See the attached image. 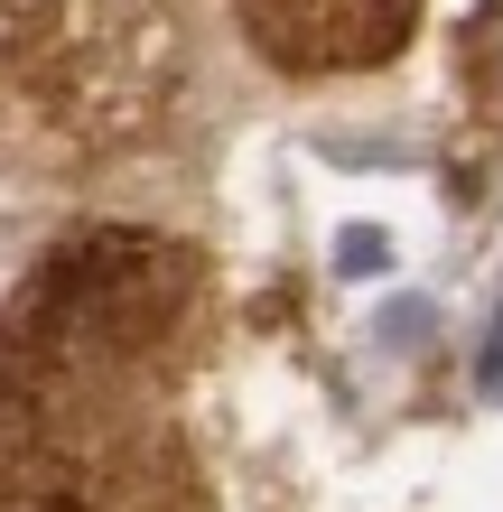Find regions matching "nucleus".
Returning <instances> with one entry per match:
<instances>
[{
    "label": "nucleus",
    "instance_id": "f03ea898",
    "mask_svg": "<svg viewBox=\"0 0 503 512\" xmlns=\"http://www.w3.org/2000/svg\"><path fill=\"white\" fill-rule=\"evenodd\" d=\"M168 0H0V103L103 149L168 94Z\"/></svg>",
    "mask_w": 503,
    "mask_h": 512
},
{
    "label": "nucleus",
    "instance_id": "7ed1b4c3",
    "mask_svg": "<svg viewBox=\"0 0 503 512\" xmlns=\"http://www.w3.org/2000/svg\"><path fill=\"white\" fill-rule=\"evenodd\" d=\"M420 0H243V28L261 38V56L289 75H345V66H382Z\"/></svg>",
    "mask_w": 503,
    "mask_h": 512
},
{
    "label": "nucleus",
    "instance_id": "f257e3e1",
    "mask_svg": "<svg viewBox=\"0 0 503 512\" xmlns=\"http://www.w3.org/2000/svg\"><path fill=\"white\" fill-rule=\"evenodd\" d=\"M205 308V261L168 233H66L0 308V373H140L159 382Z\"/></svg>",
    "mask_w": 503,
    "mask_h": 512
}]
</instances>
